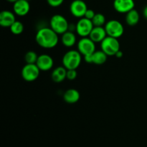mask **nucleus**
I'll use <instances>...</instances> for the list:
<instances>
[{
	"label": "nucleus",
	"instance_id": "f257e3e1",
	"mask_svg": "<svg viewBox=\"0 0 147 147\" xmlns=\"http://www.w3.org/2000/svg\"><path fill=\"white\" fill-rule=\"evenodd\" d=\"M35 40L38 46L45 49H51L57 46L59 43L58 35L50 27H40L35 35Z\"/></svg>",
	"mask_w": 147,
	"mask_h": 147
},
{
	"label": "nucleus",
	"instance_id": "f03ea898",
	"mask_svg": "<svg viewBox=\"0 0 147 147\" xmlns=\"http://www.w3.org/2000/svg\"><path fill=\"white\" fill-rule=\"evenodd\" d=\"M82 55L78 50H70L66 52L63 57V66L69 69H77L82 62Z\"/></svg>",
	"mask_w": 147,
	"mask_h": 147
},
{
	"label": "nucleus",
	"instance_id": "7ed1b4c3",
	"mask_svg": "<svg viewBox=\"0 0 147 147\" xmlns=\"http://www.w3.org/2000/svg\"><path fill=\"white\" fill-rule=\"evenodd\" d=\"M50 27L57 35H63L68 30L69 23L67 19L62 14H55L50 20Z\"/></svg>",
	"mask_w": 147,
	"mask_h": 147
},
{
	"label": "nucleus",
	"instance_id": "20e7f679",
	"mask_svg": "<svg viewBox=\"0 0 147 147\" xmlns=\"http://www.w3.org/2000/svg\"><path fill=\"white\" fill-rule=\"evenodd\" d=\"M100 48L108 56H115L120 50V43L118 38L107 36L100 43Z\"/></svg>",
	"mask_w": 147,
	"mask_h": 147
},
{
	"label": "nucleus",
	"instance_id": "39448f33",
	"mask_svg": "<svg viewBox=\"0 0 147 147\" xmlns=\"http://www.w3.org/2000/svg\"><path fill=\"white\" fill-rule=\"evenodd\" d=\"M104 27L106 33H107V35L115 37V38L121 37L124 33V27H123V24L119 20H109V21L106 22Z\"/></svg>",
	"mask_w": 147,
	"mask_h": 147
},
{
	"label": "nucleus",
	"instance_id": "423d86ee",
	"mask_svg": "<svg viewBox=\"0 0 147 147\" xmlns=\"http://www.w3.org/2000/svg\"><path fill=\"white\" fill-rule=\"evenodd\" d=\"M77 50L83 57L91 55L96 50V43L89 37H81L78 42Z\"/></svg>",
	"mask_w": 147,
	"mask_h": 147
},
{
	"label": "nucleus",
	"instance_id": "0eeeda50",
	"mask_svg": "<svg viewBox=\"0 0 147 147\" xmlns=\"http://www.w3.org/2000/svg\"><path fill=\"white\" fill-rule=\"evenodd\" d=\"M40 70L36 63H26L22 69L21 74L26 82H31L35 81L40 76Z\"/></svg>",
	"mask_w": 147,
	"mask_h": 147
},
{
	"label": "nucleus",
	"instance_id": "6e6552de",
	"mask_svg": "<svg viewBox=\"0 0 147 147\" xmlns=\"http://www.w3.org/2000/svg\"><path fill=\"white\" fill-rule=\"evenodd\" d=\"M94 27L92 20H88L86 17L79 19L76 23V32L81 37H89L92 30Z\"/></svg>",
	"mask_w": 147,
	"mask_h": 147
},
{
	"label": "nucleus",
	"instance_id": "1a4fd4ad",
	"mask_svg": "<svg viewBox=\"0 0 147 147\" xmlns=\"http://www.w3.org/2000/svg\"><path fill=\"white\" fill-rule=\"evenodd\" d=\"M87 10V4L83 0H74L70 5V11L72 15L79 19L84 17Z\"/></svg>",
	"mask_w": 147,
	"mask_h": 147
},
{
	"label": "nucleus",
	"instance_id": "9d476101",
	"mask_svg": "<svg viewBox=\"0 0 147 147\" xmlns=\"http://www.w3.org/2000/svg\"><path fill=\"white\" fill-rule=\"evenodd\" d=\"M135 2L134 0H114L113 8L117 12L126 14L131 10H134Z\"/></svg>",
	"mask_w": 147,
	"mask_h": 147
},
{
	"label": "nucleus",
	"instance_id": "9b49d317",
	"mask_svg": "<svg viewBox=\"0 0 147 147\" xmlns=\"http://www.w3.org/2000/svg\"><path fill=\"white\" fill-rule=\"evenodd\" d=\"M85 61L88 63H94L96 65H102L107 61L108 56L103 50H96L91 55L84 56Z\"/></svg>",
	"mask_w": 147,
	"mask_h": 147
},
{
	"label": "nucleus",
	"instance_id": "f8f14e48",
	"mask_svg": "<svg viewBox=\"0 0 147 147\" xmlns=\"http://www.w3.org/2000/svg\"><path fill=\"white\" fill-rule=\"evenodd\" d=\"M36 65L38 66L40 71H47L52 69L54 66V61L52 56L48 54H41L38 56Z\"/></svg>",
	"mask_w": 147,
	"mask_h": 147
},
{
	"label": "nucleus",
	"instance_id": "ddd939ff",
	"mask_svg": "<svg viewBox=\"0 0 147 147\" xmlns=\"http://www.w3.org/2000/svg\"><path fill=\"white\" fill-rule=\"evenodd\" d=\"M30 10V4L27 0H18L13 4L14 13L20 17L27 15Z\"/></svg>",
	"mask_w": 147,
	"mask_h": 147
},
{
	"label": "nucleus",
	"instance_id": "4468645a",
	"mask_svg": "<svg viewBox=\"0 0 147 147\" xmlns=\"http://www.w3.org/2000/svg\"><path fill=\"white\" fill-rule=\"evenodd\" d=\"M16 21L15 14L9 10H4L0 13V25L4 27H10Z\"/></svg>",
	"mask_w": 147,
	"mask_h": 147
},
{
	"label": "nucleus",
	"instance_id": "2eb2a0df",
	"mask_svg": "<svg viewBox=\"0 0 147 147\" xmlns=\"http://www.w3.org/2000/svg\"><path fill=\"white\" fill-rule=\"evenodd\" d=\"M107 36L105 27H94L89 35V37L95 43H101Z\"/></svg>",
	"mask_w": 147,
	"mask_h": 147
},
{
	"label": "nucleus",
	"instance_id": "dca6fc26",
	"mask_svg": "<svg viewBox=\"0 0 147 147\" xmlns=\"http://www.w3.org/2000/svg\"><path fill=\"white\" fill-rule=\"evenodd\" d=\"M67 69L64 66H57L53 71L51 74L52 79L56 83H60L67 79Z\"/></svg>",
	"mask_w": 147,
	"mask_h": 147
},
{
	"label": "nucleus",
	"instance_id": "f3484780",
	"mask_svg": "<svg viewBox=\"0 0 147 147\" xmlns=\"http://www.w3.org/2000/svg\"><path fill=\"white\" fill-rule=\"evenodd\" d=\"M80 95L76 89H68L63 94V99L68 104L76 103L80 99Z\"/></svg>",
	"mask_w": 147,
	"mask_h": 147
},
{
	"label": "nucleus",
	"instance_id": "a211bd4d",
	"mask_svg": "<svg viewBox=\"0 0 147 147\" xmlns=\"http://www.w3.org/2000/svg\"><path fill=\"white\" fill-rule=\"evenodd\" d=\"M61 42L64 46L67 48H71L75 46L77 42V37L74 32L67 30L63 33L61 36Z\"/></svg>",
	"mask_w": 147,
	"mask_h": 147
},
{
	"label": "nucleus",
	"instance_id": "6ab92c4d",
	"mask_svg": "<svg viewBox=\"0 0 147 147\" xmlns=\"http://www.w3.org/2000/svg\"><path fill=\"white\" fill-rule=\"evenodd\" d=\"M125 20H126V22L129 26H134L139 23V20H140V15L137 10L134 9L126 13Z\"/></svg>",
	"mask_w": 147,
	"mask_h": 147
},
{
	"label": "nucleus",
	"instance_id": "aec40b11",
	"mask_svg": "<svg viewBox=\"0 0 147 147\" xmlns=\"http://www.w3.org/2000/svg\"><path fill=\"white\" fill-rule=\"evenodd\" d=\"M92 22L94 27H103L106 23V17L101 13H96L92 20Z\"/></svg>",
	"mask_w": 147,
	"mask_h": 147
},
{
	"label": "nucleus",
	"instance_id": "412c9836",
	"mask_svg": "<svg viewBox=\"0 0 147 147\" xmlns=\"http://www.w3.org/2000/svg\"><path fill=\"white\" fill-rule=\"evenodd\" d=\"M24 24L22 22H21L20 21L18 20H16L12 24H11V27H9L10 31L11 32V33H13L14 35H20L23 33L24 31Z\"/></svg>",
	"mask_w": 147,
	"mask_h": 147
},
{
	"label": "nucleus",
	"instance_id": "4be33fe9",
	"mask_svg": "<svg viewBox=\"0 0 147 147\" xmlns=\"http://www.w3.org/2000/svg\"><path fill=\"white\" fill-rule=\"evenodd\" d=\"M38 56H37L35 52L30 50V51H27L26 53L25 56H24V61H25L26 63H30V64L36 63Z\"/></svg>",
	"mask_w": 147,
	"mask_h": 147
},
{
	"label": "nucleus",
	"instance_id": "5701e85b",
	"mask_svg": "<svg viewBox=\"0 0 147 147\" xmlns=\"http://www.w3.org/2000/svg\"><path fill=\"white\" fill-rule=\"evenodd\" d=\"M78 73L76 69H69L67 71V79L68 80H74L77 78Z\"/></svg>",
	"mask_w": 147,
	"mask_h": 147
},
{
	"label": "nucleus",
	"instance_id": "b1692460",
	"mask_svg": "<svg viewBox=\"0 0 147 147\" xmlns=\"http://www.w3.org/2000/svg\"><path fill=\"white\" fill-rule=\"evenodd\" d=\"M47 1L50 7H58L64 2V0H47Z\"/></svg>",
	"mask_w": 147,
	"mask_h": 147
},
{
	"label": "nucleus",
	"instance_id": "393cba45",
	"mask_svg": "<svg viewBox=\"0 0 147 147\" xmlns=\"http://www.w3.org/2000/svg\"><path fill=\"white\" fill-rule=\"evenodd\" d=\"M96 13H95V12L93 10H90V9H88V10L86 11V14H85L84 17L88 19V20H92L93 18L94 17V16L96 15Z\"/></svg>",
	"mask_w": 147,
	"mask_h": 147
},
{
	"label": "nucleus",
	"instance_id": "a878e982",
	"mask_svg": "<svg viewBox=\"0 0 147 147\" xmlns=\"http://www.w3.org/2000/svg\"><path fill=\"white\" fill-rule=\"evenodd\" d=\"M123 52H122L121 50H119V51H118L117 53H116V54L115 55V56H116L117 58H121L122 56H123Z\"/></svg>",
	"mask_w": 147,
	"mask_h": 147
},
{
	"label": "nucleus",
	"instance_id": "bb28decb",
	"mask_svg": "<svg viewBox=\"0 0 147 147\" xmlns=\"http://www.w3.org/2000/svg\"><path fill=\"white\" fill-rule=\"evenodd\" d=\"M143 15H144V17L147 20V6H146V7H144V9Z\"/></svg>",
	"mask_w": 147,
	"mask_h": 147
},
{
	"label": "nucleus",
	"instance_id": "cd10ccee",
	"mask_svg": "<svg viewBox=\"0 0 147 147\" xmlns=\"http://www.w3.org/2000/svg\"><path fill=\"white\" fill-rule=\"evenodd\" d=\"M7 1H8V2H10V3H13V4H14V2H16V1H18V0H7Z\"/></svg>",
	"mask_w": 147,
	"mask_h": 147
},
{
	"label": "nucleus",
	"instance_id": "c85d7f7f",
	"mask_svg": "<svg viewBox=\"0 0 147 147\" xmlns=\"http://www.w3.org/2000/svg\"><path fill=\"white\" fill-rule=\"evenodd\" d=\"M27 1H30V0H27Z\"/></svg>",
	"mask_w": 147,
	"mask_h": 147
}]
</instances>
